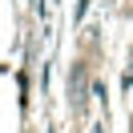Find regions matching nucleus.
<instances>
[{"instance_id": "nucleus-1", "label": "nucleus", "mask_w": 133, "mask_h": 133, "mask_svg": "<svg viewBox=\"0 0 133 133\" xmlns=\"http://www.w3.org/2000/svg\"><path fill=\"white\" fill-rule=\"evenodd\" d=\"M69 101H73V109H85V65H77L69 77Z\"/></svg>"}]
</instances>
